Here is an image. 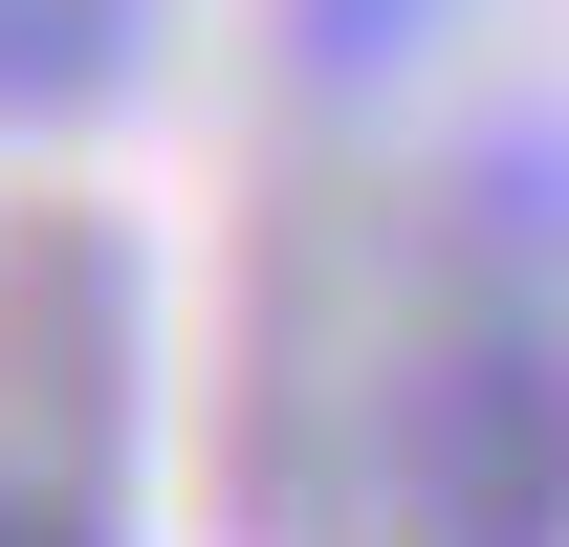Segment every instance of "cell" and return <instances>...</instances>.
<instances>
[{
  "label": "cell",
  "instance_id": "6da1fadb",
  "mask_svg": "<svg viewBox=\"0 0 569 547\" xmlns=\"http://www.w3.org/2000/svg\"><path fill=\"white\" fill-rule=\"evenodd\" d=\"M395 547H569V198L503 153L460 198L438 329L395 350Z\"/></svg>",
  "mask_w": 569,
  "mask_h": 547
},
{
  "label": "cell",
  "instance_id": "7a4b0ae2",
  "mask_svg": "<svg viewBox=\"0 0 569 547\" xmlns=\"http://www.w3.org/2000/svg\"><path fill=\"white\" fill-rule=\"evenodd\" d=\"M132 67V0H0V110H88Z\"/></svg>",
  "mask_w": 569,
  "mask_h": 547
},
{
  "label": "cell",
  "instance_id": "3957f363",
  "mask_svg": "<svg viewBox=\"0 0 569 547\" xmlns=\"http://www.w3.org/2000/svg\"><path fill=\"white\" fill-rule=\"evenodd\" d=\"M438 22H460V0H284V67H307V88H395Z\"/></svg>",
  "mask_w": 569,
  "mask_h": 547
},
{
  "label": "cell",
  "instance_id": "277c9868",
  "mask_svg": "<svg viewBox=\"0 0 569 547\" xmlns=\"http://www.w3.org/2000/svg\"><path fill=\"white\" fill-rule=\"evenodd\" d=\"M0 547H110V481H0Z\"/></svg>",
  "mask_w": 569,
  "mask_h": 547
}]
</instances>
